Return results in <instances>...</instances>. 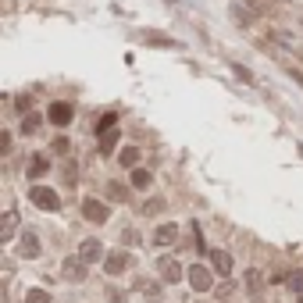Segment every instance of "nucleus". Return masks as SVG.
<instances>
[{
  "instance_id": "obj_25",
  "label": "nucleus",
  "mask_w": 303,
  "mask_h": 303,
  "mask_svg": "<svg viewBox=\"0 0 303 303\" xmlns=\"http://www.w3.org/2000/svg\"><path fill=\"white\" fill-rule=\"evenodd\" d=\"M50 150H54V153H68V139H65V136H57V139H54V147H50Z\"/></svg>"
},
{
  "instance_id": "obj_2",
  "label": "nucleus",
  "mask_w": 303,
  "mask_h": 303,
  "mask_svg": "<svg viewBox=\"0 0 303 303\" xmlns=\"http://www.w3.org/2000/svg\"><path fill=\"white\" fill-rule=\"evenodd\" d=\"M47 118H50V125L65 129V125H72V118H75V107H72L68 100H54V104H50V111H47Z\"/></svg>"
},
{
  "instance_id": "obj_23",
  "label": "nucleus",
  "mask_w": 303,
  "mask_h": 303,
  "mask_svg": "<svg viewBox=\"0 0 303 303\" xmlns=\"http://www.w3.org/2000/svg\"><path fill=\"white\" fill-rule=\"evenodd\" d=\"M25 303H50V293H43V289H32V293L25 296Z\"/></svg>"
},
{
  "instance_id": "obj_14",
  "label": "nucleus",
  "mask_w": 303,
  "mask_h": 303,
  "mask_svg": "<svg viewBox=\"0 0 303 303\" xmlns=\"http://www.w3.org/2000/svg\"><path fill=\"white\" fill-rule=\"evenodd\" d=\"M111 129H118V114H114V111H107V114L96 122V132H111Z\"/></svg>"
},
{
  "instance_id": "obj_11",
  "label": "nucleus",
  "mask_w": 303,
  "mask_h": 303,
  "mask_svg": "<svg viewBox=\"0 0 303 303\" xmlns=\"http://www.w3.org/2000/svg\"><path fill=\"white\" fill-rule=\"evenodd\" d=\"M114 147H118V129L100 132V150H104V153H114Z\"/></svg>"
},
{
  "instance_id": "obj_7",
  "label": "nucleus",
  "mask_w": 303,
  "mask_h": 303,
  "mask_svg": "<svg viewBox=\"0 0 303 303\" xmlns=\"http://www.w3.org/2000/svg\"><path fill=\"white\" fill-rule=\"evenodd\" d=\"M211 264H214V271L228 275V271H232V253H225V250H211Z\"/></svg>"
},
{
  "instance_id": "obj_1",
  "label": "nucleus",
  "mask_w": 303,
  "mask_h": 303,
  "mask_svg": "<svg viewBox=\"0 0 303 303\" xmlns=\"http://www.w3.org/2000/svg\"><path fill=\"white\" fill-rule=\"evenodd\" d=\"M29 200H32L36 207H43V211H57V207H61L57 189H47V186H32V189H29Z\"/></svg>"
},
{
  "instance_id": "obj_6",
  "label": "nucleus",
  "mask_w": 303,
  "mask_h": 303,
  "mask_svg": "<svg viewBox=\"0 0 303 303\" xmlns=\"http://www.w3.org/2000/svg\"><path fill=\"white\" fill-rule=\"evenodd\" d=\"M129 186H132V189H150V186H153V175L147 171V168H132V178H129Z\"/></svg>"
},
{
  "instance_id": "obj_17",
  "label": "nucleus",
  "mask_w": 303,
  "mask_h": 303,
  "mask_svg": "<svg viewBox=\"0 0 303 303\" xmlns=\"http://www.w3.org/2000/svg\"><path fill=\"white\" fill-rule=\"evenodd\" d=\"M107 196H111V200H125V196H129V186H122V182H111V186H107Z\"/></svg>"
},
{
  "instance_id": "obj_24",
  "label": "nucleus",
  "mask_w": 303,
  "mask_h": 303,
  "mask_svg": "<svg viewBox=\"0 0 303 303\" xmlns=\"http://www.w3.org/2000/svg\"><path fill=\"white\" fill-rule=\"evenodd\" d=\"M18 225V218H14V211H7V218H4V239H11V232Z\"/></svg>"
},
{
  "instance_id": "obj_5",
  "label": "nucleus",
  "mask_w": 303,
  "mask_h": 303,
  "mask_svg": "<svg viewBox=\"0 0 303 303\" xmlns=\"http://www.w3.org/2000/svg\"><path fill=\"white\" fill-rule=\"evenodd\" d=\"M157 264H160V278H164V282H178V278H182V268H178V260L164 257V260H157Z\"/></svg>"
},
{
  "instance_id": "obj_19",
  "label": "nucleus",
  "mask_w": 303,
  "mask_h": 303,
  "mask_svg": "<svg viewBox=\"0 0 303 303\" xmlns=\"http://www.w3.org/2000/svg\"><path fill=\"white\" fill-rule=\"evenodd\" d=\"M160 211H164V200H160V196H153V200H147V207H143V214H160Z\"/></svg>"
},
{
  "instance_id": "obj_4",
  "label": "nucleus",
  "mask_w": 303,
  "mask_h": 303,
  "mask_svg": "<svg viewBox=\"0 0 303 303\" xmlns=\"http://www.w3.org/2000/svg\"><path fill=\"white\" fill-rule=\"evenodd\" d=\"M189 282H193V289H196V293H207L214 278H211V271H207V268H200V264H196V268L189 271Z\"/></svg>"
},
{
  "instance_id": "obj_22",
  "label": "nucleus",
  "mask_w": 303,
  "mask_h": 303,
  "mask_svg": "<svg viewBox=\"0 0 303 303\" xmlns=\"http://www.w3.org/2000/svg\"><path fill=\"white\" fill-rule=\"evenodd\" d=\"M139 289H143L147 300H160V286H157V282H147V286H139Z\"/></svg>"
},
{
  "instance_id": "obj_26",
  "label": "nucleus",
  "mask_w": 303,
  "mask_h": 303,
  "mask_svg": "<svg viewBox=\"0 0 303 303\" xmlns=\"http://www.w3.org/2000/svg\"><path fill=\"white\" fill-rule=\"evenodd\" d=\"M293 289H296V293L303 296V275H293Z\"/></svg>"
},
{
  "instance_id": "obj_3",
  "label": "nucleus",
  "mask_w": 303,
  "mask_h": 303,
  "mask_svg": "<svg viewBox=\"0 0 303 303\" xmlns=\"http://www.w3.org/2000/svg\"><path fill=\"white\" fill-rule=\"evenodd\" d=\"M82 218H89L93 225H104V221H107V207H104L100 200H86V204H82Z\"/></svg>"
},
{
  "instance_id": "obj_15",
  "label": "nucleus",
  "mask_w": 303,
  "mask_h": 303,
  "mask_svg": "<svg viewBox=\"0 0 303 303\" xmlns=\"http://www.w3.org/2000/svg\"><path fill=\"white\" fill-rule=\"evenodd\" d=\"M118 160H122L125 168H136V160H139V150H136V147H125V150L118 153Z\"/></svg>"
},
{
  "instance_id": "obj_13",
  "label": "nucleus",
  "mask_w": 303,
  "mask_h": 303,
  "mask_svg": "<svg viewBox=\"0 0 303 303\" xmlns=\"http://www.w3.org/2000/svg\"><path fill=\"white\" fill-rule=\"evenodd\" d=\"M143 43H153V47H178L175 39H168V36H160V32H143Z\"/></svg>"
},
{
  "instance_id": "obj_20",
  "label": "nucleus",
  "mask_w": 303,
  "mask_h": 303,
  "mask_svg": "<svg viewBox=\"0 0 303 303\" xmlns=\"http://www.w3.org/2000/svg\"><path fill=\"white\" fill-rule=\"evenodd\" d=\"M39 129V114H25L22 118V132H36Z\"/></svg>"
},
{
  "instance_id": "obj_12",
  "label": "nucleus",
  "mask_w": 303,
  "mask_h": 303,
  "mask_svg": "<svg viewBox=\"0 0 303 303\" xmlns=\"http://www.w3.org/2000/svg\"><path fill=\"white\" fill-rule=\"evenodd\" d=\"M86 275V268H82V260H65V278H72V282H78Z\"/></svg>"
},
{
  "instance_id": "obj_18",
  "label": "nucleus",
  "mask_w": 303,
  "mask_h": 303,
  "mask_svg": "<svg viewBox=\"0 0 303 303\" xmlns=\"http://www.w3.org/2000/svg\"><path fill=\"white\" fill-rule=\"evenodd\" d=\"M22 253H29V257H36V253H39V243L32 239V232H25V243H22Z\"/></svg>"
},
{
  "instance_id": "obj_8",
  "label": "nucleus",
  "mask_w": 303,
  "mask_h": 303,
  "mask_svg": "<svg viewBox=\"0 0 303 303\" xmlns=\"http://www.w3.org/2000/svg\"><path fill=\"white\" fill-rule=\"evenodd\" d=\"M104 268H107V275H122V271L129 268V253H111Z\"/></svg>"
},
{
  "instance_id": "obj_9",
  "label": "nucleus",
  "mask_w": 303,
  "mask_h": 303,
  "mask_svg": "<svg viewBox=\"0 0 303 303\" xmlns=\"http://www.w3.org/2000/svg\"><path fill=\"white\" fill-rule=\"evenodd\" d=\"M78 257H82L86 264H89V260H96V257H100V243H96V239H86V243L78 246Z\"/></svg>"
},
{
  "instance_id": "obj_10",
  "label": "nucleus",
  "mask_w": 303,
  "mask_h": 303,
  "mask_svg": "<svg viewBox=\"0 0 303 303\" xmlns=\"http://www.w3.org/2000/svg\"><path fill=\"white\" fill-rule=\"evenodd\" d=\"M153 239H157L160 246H168V243H175V239H178V228H175V225H160L157 232H153Z\"/></svg>"
},
{
  "instance_id": "obj_21",
  "label": "nucleus",
  "mask_w": 303,
  "mask_h": 303,
  "mask_svg": "<svg viewBox=\"0 0 303 303\" xmlns=\"http://www.w3.org/2000/svg\"><path fill=\"white\" fill-rule=\"evenodd\" d=\"M228 68H232V72H235V75L243 78V82H246V86H253V82H257V78L250 75V72H246V68H243V65H235V61H232V65H228Z\"/></svg>"
},
{
  "instance_id": "obj_16",
  "label": "nucleus",
  "mask_w": 303,
  "mask_h": 303,
  "mask_svg": "<svg viewBox=\"0 0 303 303\" xmlns=\"http://www.w3.org/2000/svg\"><path fill=\"white\" fill-rule=\"evenodd\" d=\"M47 171V157H32V164H29V178H39Z\"/></svg>"
}]
</instances>
